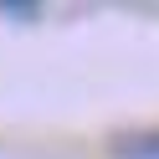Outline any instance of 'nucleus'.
<instances>
[{"label": "nucleus", "instance_id": "obj_1", "mask_svg": "<svg viewBox=\"0 0 159 159\" xmlns=\"http://www.w3.org/2000/svg\"><path fill=\"white\" fill-rule=\"evenodd\" d=\"M108 154H113V159H159V123L154 128H128V134H118L113 144H108Z\"/></svg>", "mask_w": 159, "mask_h": 159}, {"label": "nucleus", "instance_id": "obj_2", "mask_svg": "<svg viewBox=\"0 0 159 159\" xmlns=\"http://www.w3.org/2000/svg\"><path fill=\"white\" fill-rule=\"evenodd\" d=\"M0 16H11V21H36L41 5H31V0H0Z\"/></svg>", "mask_w": 159, "mask_h": 159}]
</instances>
